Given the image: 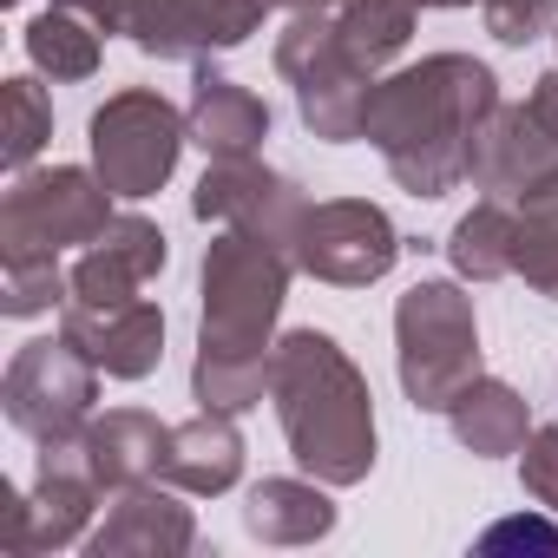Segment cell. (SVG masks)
<instances>
[{
  "label": "cell",
  "mask_w": 558,
  "mask_h": 558,
  "mask_svg": "<svg viewBox=\"0 0 558 558\" xmlns=\"http://www.w3.org/2000/svg\"><path fill=\"white\" fill-rule=\"evenodd\" d=\"M499 106V80L473 53H427L421 66H401L375 80L362 138L381 151L388 178L414 197H447L466 184V151L480 119Z\"/></svg>",
  "instance_id": "1"
},
{
  "label": "cell",
  "mask_w": 558,
  "mask_h": 558,
  "mask_svg": "<svg viewBox=\"0 0 558 558\" xmlns=\"http://www.w3.org/2000/svg\"><path fill=\"white\" fill-rule=\"evenodd\" d=\"M276 421L296 453V466L323 486H362L375 473V395L362 368L323 329H290L276 342L269 381Z\"/></svg>",
  "instance_id": "2"
},
{
  "label": "cell",
  "mask_w": 558,
  "mask_h": 558,
  "mask_svg": "<svg viewBox=\"0 0 558 558\" xmlns=\"http://www.w3.org/2000/svg\"><path fill=\"white\" fill-rule=\"evenodd\" d=\"M290 276L296 256L283 243H263L250 230H217L204 243V269H197V349L217 355H276V316L290 303Z\"/></svg>",
  "instance_id": "3"
},
{
  "label": "cell",
  "mask_w": 558,
  "mask_h": 558,
  "mask_svg": "<svg viewBox=\"0 0 558 558\" xmlns=\"http://www.w3.org/2000/svg\"><path fill=\"white\" fill-rule=\"evenodd\" d=\"M395 368H401V395L421 414H447L460 388L480 381V323L460 283L421 276L395 303Z\"/></svg>",
  "instance_id": "4"
},
{
  "label": "cell",
  "mask_w": 558,
  "mask_h": 558,
  "mask_svg": "<svg viewBox=\"0 0 558 558\" xmlns=\"http://www.w3.org/2000/svg\"><path fill=\"white\" fill-rule=\"evenodd\" d=\"M276 73L296 86V112L316 138L329 145H349L362 138V119H368V99H375V73H362L336 34V14L323 8H303L290 14V27L276 34Z\"/></svg>",
  "instance_id": "5"
},
{
  "label": "cell",
  "mask_w": 558,
  "mask_h": 558,
  "mask_svg": "<svg viewBox=\"0 0 558 558\" xmlns=\"http://www.w3.org/2000/svg\"><path fill=\"white\" fill-rule=\"evenodd\" d=\"M86 145H93V171L106 178V191L125 197V204H138V197H151V191L171 184L178 151L191 145V125H184V112L165 93L125 86V93H112L93 112Z\"/></svg>",
  "instance_id": "6"
},
{
  "label": "cell",
  "mask_w": 558,
  "mask_h": 558,
  "mask_svg": "<svg viewBox=\"0 0 558 558\" xmlns=\"http://www.w3.org/2000/svg\"><path fill=\"white\" fill-rule=\"evenodd\" d=\"M112 223V191L86 165H47L21 171L0 197V256H60L73 243H93Z\"/></svg>",
  "instance_id": "7"
},
{
  "label": "cell",
  "mask_w": 558,
  "mask_h": 558,
  "mask_svg": "<svg viewBox=\"0 0 558 558\" xmlns=\"http://www.w3.org/2000/svg\"><path fill=\"white\" fill-rule=\"evenodd\" d=\"M401 263V230L388 223L381 204L368 197H329L310 204L303 236H296V269L336 290H368Z\"/></svg>",
  "instance_id": "8"
},
{
  "label": "cell",
  "mask_w": 558,
  "mask_h": 558,
  "mask_svg": "<svg viewBox=\"0 0 558 558\" xmlns=\"http://www.w3.org/2000/svg\"><path fill=\"white\" fill-rule=\"evenodd\" d=\"M0 401H8V421L27 434V440H60V434H80L93 421V401H99V368L60 336L47 342H27L14 362H8V381H0Z\"/></svg>",
  "instance_id": "9"
},
{
  "label": "cell",
  "mask_w": 558,
  "mask_h": 558,
  "mask_svg": "<svg viewBox=\"0 0 558 558\" xmlns=\"http://www.w3.org/2000/svg\"><path fill=\"white\" fill-rule=\"evenodd\" d=\"M191 217L197 223H217V230H250V236L283 243L296 256L310 197H303L296 178L269 171L256 158H210L204 178H197V191H191Z\"/></svg>",
  "instance_id": "10"
},
{
  "label": "cell",
  "mask_w": 558,
  "mask_h": 558,
  "mask_svg": "<svg viewBox=\"0 0 558 558\" xmlns=\"http://www.w3.org/2000/svg\"><path fill=\"white\" fill-rule=\"evenodd\" d=\"M276 0H132L125 40L151 60H204L243 47Z\"/></svg>",
  "instance_id": "11"
},
{
  "label": "cell",
  "mask_w": 558,
  "mask_h": 558,
  "mask_svg": "<svg viewBox=\"0 0 558 558\" xmlns=\"http://www.w3.org/2000/svg\"><path fill=\"white\" fill-rule=\"evenodd\" d=\"M106 486L86 473H34V493L0 486V551L8 558H40L60 545H80Z\"/></svg>",
  "instance_id": "12"
},
{
  "label": "cell",
  "mask_w": 558,
  "mask_h": 558,
  "mask_svg": "<svg viewBox=\"0 0 558 558\" xmlns=\"http://www.w3.org/2000/svg\"><path fill=\"white\" fill-rule=\"evenodd\" d=\"M60 336L106 375V381H145L165 362V316L132 296L119 310H93V303H66L60 310Z\"/></svg>",
  "instance_id": "13"
},
{
  "label": "cell",
  "mask_w": 558,
  "mask_h": 558,
  "mask_svg": "<svg viewBox=\"0 0 558 558\" xmlns=\"http://www.w3.org/2000/svg\"><path fill=\"white\" fill-rule=\"evenodd\" d=\"M165 230L151 223V217H112L86 250H80V263H73V296L66 303H93V310H119V303H132L151 276L165 269Z\"/></svg>",
  "instance_id": "14"
},
{
  "label": "cell",
  "mask_w": 558,
  "mask_h": 558,
  "mask_svg": "<svg viewBox=\"0 0 558 558\" xmlns=\"http://www.w3.org/2000/svg\"><path fill=\"white\" fill-rule=\"evenodd\" d=\"M191 545H197V519L158 480L106 493V525L86 538L93 558H178Z\"/></svg>",
  "instance_id": "15"
},
{
  "label": "cell",
  "mask_w": 558,
  "mask_h": 558,
  "mask_svg": "<svg viewBox=\"0 0 558 558\" xmlns=\"http://www.w3.org/2000/svg\"><path fill=\"white\" fill-rule=\"evenodd\" d=\"M558 165V138L538 132V119L525 106H493L473 132V151H466V178L473 191H493V197H519L525 184H538L545 171Z\"/></svg>",
  "instance_id": "16"
},
{
  "label": "cell",
  "mask_w": 558,
  "mask_h": 558,
  "mask_svg": "<svg viewBox=\"0 0 558 558\" xmlns=\"http://www.w3.org/2000/svg\"><path fill=\"white\" fill-rule=\"evenodd\" d=\"M243 480V434H236V414H217V408H197L191 421L171 427V447H165V486L178 493H197V499H217Z\"/></svg>",
  "instance_id": "17"
},
{
  "label": "cell",
  "mask_w": 558,
  "mask_h": 558,
  "mask_svg": "<svg viewBox=\"0 0 558 558\" xmlns=\"http://www.w3.org/2000/svg\"><path fill=\"white\" fill-rule=\"evenodd\" d=\"M184 125H191V145L204 158H256L263 138H269V106L250 86L223 80V73H197Z\"/></svg>",
  "instance_id": "18"
},
{
  "label": "cell",
  "mask_w": 558,
  "mask_h": 558,
  "mask_svg": "<svg viewBox=\"0 0 558 558\" xmlns=\"http://www.w3.org/2000/svg\"><path fill=\"white\" fill-rule=\"evenodd\" d=\"M165 447H171V427H165L158 414H145V408H112V414L86 421L93 480H99L106 493L165 480Z\"/></svg>",
  "instance_id": "19"
},
{
  "label": "cell",
  "mask_w": 558,
  "mask_h": 558,
  "mask_svg": "<svg viewBox=\"0 0 558 558\" xmlns=\"http://www.w3.org/2000/svg\"><path fill=\"white\" fill-rule=\"evenodd\" d=\"M243 532L263 545H316L336 532V499L323 480H256L243 499Z\"/></svg>",
  "instance_id": "20"
},
{
  "label": "cell",
  "mask_w": 558,
  "mask_h": 558,
  "mask_svg": "<svg viewBox=\"0 0 558 558\" xmlns=\"http://www.w3.org/2000/svg\"><path fill=\"white\" fill-rule=\"evenodd\" d=\"M447 427H453V440H460L466 453H480V460H506V453L525 447V434H532V408H525L519 388L480 375V381L460 388V401L447 408Z\"/></svg>",
  "instance_id": "21"
},
{
  "label": "cell",
  "mask_w": 558,
  "mask_h": 558,
  "mask_svg": "<svg viewBox=\"0 0 558 558\" xmlns=\"http://www.w3.org/2000/svg\"><path fill=\"white\" fill-rule=\"evenodd\" d=\"M512 250H519V210L506 197L473 204L447 236V263L466 283H499V276H512Z\"/></svg>",
  "instance_id": "22"
},
{
  "label": "cell",
  "mask_w": 558,
  "mask_h": 558,
  "mask_svg": "<svg viewBox=\"0 0 558 558\" xmlns=\"http://www.w3.org/2000/svg\"><path fill=\"white\" fill-rule=\"evenodd\" d=\"M512 210H519L512 276H525L538 296H551V303H558V165H551L538 184H525V191L512 197Z\"/></svg>",
  "instance_id": "23"
},
{
  "label": "cell",
  "mask_w": 558,
  "mask_h": 558,
  "mask_svg": "<svg viewBox=\"0 0 558 558\" xmlns=\"http://www.w3.org/2000/svg\"><path fill=\"white\" fill-rule=\"evenodd\" d=\"M414 14H421L414 0H349V8L336 14V34H342L349 60L381 80V66L414 40Z\"/></svg>",
  "instance_id": "24"
},
{
  "label": "cell",
  "mask_w": 558,
  "mask_h": 558,
  "mask_svg": "<svg viewBox=\"0 0 558 558\" xmlns=\"http://www.w3.org/2000/svg\"><path fill=\"white\" fill-rule=\"evenodd\" d=\"M269 381H276V355H217V349H197V362H191V401L217 408V414H250L256 401H269Z\"/></svg>",
  "instance_id": "25"
},
{
  "label": "cell",
  "mask_w": 558,
  "mask_h": 558,
  "mask_svg": "<svg viewBox=\"0 0 558 558\" xmlns=\"http://www.w3.org/2000/svg\"><path fill=\"white\" fill-rule=\"evenodd\" d=\"M99 27L73 8H47L34 27H27V60L53 80H93L99 73Z\"/></svg>",
  "instance_id": "26"
},
{
  "label": "cell",
  "mask_w": 558,
  "mask_h": 558,
  "mask_svg": "<svg viewBox=\"0 0 558 558\" xmlns=\"http://www.w3.org/2000/svg\"><path fill=\"white\" fill-rule=\"evenodd\" d=\"M73 296V269H60V256H0V316H47L66 310Z\"/></svg>",
  "instance_id": "27"
},
{
  "label": "cell",
  "mask_w": 558,
  "mask_h": 558,
  "mask_svg": "<svg viewBox=\"0 0 558 558\" xmlns=\"http://www.w3.org/2000/svg\"><path fill=\"white\" fill-rule=\"evenodd\" d=\"M8 145H0V158H8L14 171H27L40 158V145L53 138V99L40 80H8Z\"/></svg>",
  "instance_id": "28"
},
{
  "label": "cell",
  "mask_w": 558,
  "mask_h": 558,
  "mask_svg": "<svg viewBox=\"0 0 558 558\" xmlns=\"http://www.w3.org/2000/svg\"><path fill=\"white\" fill-rule=\"evenodd\" d=\"M480 14L499 47H532L538 34L558 27V0H480Z\"/></svg>",
  "instance_id": "29"
},
{
  "label": "cell",
  "mask_w": 558,
  "mask_h": 558,
  "mask_svg": "<svg viewBox=\"0 0 558 558\" xmlns=\"http://www.w3.org/2000/svg\"><path fill=\"white\" fill-rule=\"evenodd\" d=\"M519 486L545 512H558V427H532L525 434V447H519Z\"/></svg>",
  "instance_id": "30"
},
{
  "label": "cell",
  "mask_w": 558,
  "mask_h": 558,
  "mask_svg": "<svg viewBox=\"0 0 558 558\" xmlns=\"http://www.w3.org/2000/svg\"><path fill=\"white\" fill-rule=\"evenodd\" d=\"M480 545H486V551H499V545H545V551H558V525H545V519H506V525H493Z\"/></svg>",
  "instance_id": "31"
},
{
  "label": "cell",
  "mask_w": 558,
  "mask_h": 558,
  "mask_svg": "<svg viewBox=\"0 0 558 558\" xmlns=\"http://www.w3.org/2000/svg\"><path fill=\"white\" fill-rule=\"evenodd\" d=\"M525 112L538 119V132H545V138H558V66H545V73L532 80V99H525Z\"/></svg>",
  "instance_id": "32"
},
{
  "label": "cell",
  "mask_w": 558,
  "mask_h": 558,
  "mask_svg": "<svg viewBox=\"0 0 558 558\" xmlns=\"http://www.w3.org/2000/svg\"><path fill=\"white\" fill-rule=\"evenodd\" d=\"M53 8H73V14H86L99 34H125V14H132V0H53Z\"/></svg>",
  "instance_id": "33"
},
{
  "label": "cell",
  "mask_w": 558,
  "mask_h": 558,
  "mask_svg": "<svg viewBox=\"0 0 558 558\" xmlns=\"http://www.w3.org/2000/svg\"><path fill=\"white\" fill-rule=\"evenodd\" d=\"M276 8H290V14H303V8H323V14H342L349 0H276Z\"/></svg>",
  "instance_id": "34"
},
{
  "label": "cell",
  "mask_w": 558,
  "mask_h": 558,
  "mask_svg": "<svg viewBox=\"0 0 558 558\" xmlns=\"http://www.w3.org/2000/svg\"><path fill=\"white\" fill-rule=\"evenodd\" d=\"M414 8L427 14V8H466V0H414Z\"/></svg>",
  "instance_id": "35"
},
{
  "label": "cell",
  "mask_w": 558,
  "mask_h": 558,
  "mask_svg": "<svg viewBox=\"0 0 558 558\" xmlns=\"http://www.w3.org/2000/svg\"><path fill=\"white\" fill-rule=\"evenodd\" d=\"M8 8H21V0H8Z\"/></svg>",
  "instance_id": "36"
},
{
  "label": "cell",
  "mask_w": 558,
  "mask_h": 558,
  "mask_svg": "<svg viewBox=\"0 0 558 558\" xmlns=\"http://www.w3.org/2000/svg\"><path fill=\"white\" fill-rule=\"evenodd\" d=\"M551 40H558V27H551Z\"/></svg>",
  "instance_id": "37"
}]
</instances>
